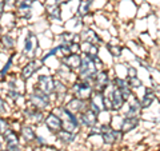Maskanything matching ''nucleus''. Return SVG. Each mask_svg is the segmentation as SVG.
I'll return each mask as SVG.
<instances>
[{
  "instance_id": "f257e3e1",
  "label": "nucleus",
  "mask_w": 160,
  "mask_h": 151,
  "mask_svg": "<svg viewBox=\"0 0 160 151\" xmlns=\"http://www.w3.org/2000/svg\"><path fill=\"white\" fill-rule=\"evenodd\" d=\"M20 56L24 60L40 58L43 54V49L40 48L39 35L32 31L31 28L24 27L23 28V40H22V48H20Z\"/></svg>"
},
{
  "instance_id": "f03ea898",
  "label": "nucleus",
  "mask_w": 160,
  "mask_h": 151,
  "mask_svg": "<svg viewBox=\"0 0 160 151\" xmlns=\"http://www.w3.org/2000/svg\"><path fill=\"white\" fill-rule=\"evenodd\" d=\"M26 102H27V106H31V107L38 108V110H42L44 112H49L55 106L51 96L47 95L46 92H43L42 90H39L38 87H35L33 84L31 87L27 88Z\"/></svg>"
},
{
  "instance_id": "7ed1b4c3",
  "label": "nucleus",
  "mask_w": 160,
  "mask_h": 151,
  "mask_svg": "<svg viewBox=\"0 0 160 151\" xmlns=\"http://www.w3.org/2000/svg\"><path fill=\"white\" fill-rule=\"evenodd\" d=\"M51 111H53L55 114H58L59 117L62 118V120H63V130H67V131L73 133V134H82L83 133L78 115L71 112L68 108H66V106L64 104L53 106V108L51 110Z\"/></svg>"
},
{
  "instance_id": "20e7f679",
  "label": "nucleus",
  "mask_w": 160,
  "mask_h": 151,
  "mask_svg": "<svg viewBox=\"0 0 160 151\" xmlns=\"http://www.w3.org/2000/svg\"><path fill=\"white\" fill-rule=\"evenodd\" d=\"M100 137L103 140V146L106 147H115L116 144H120L126 138L120 130L112 127L111 123H99Z\"/></svg>"
},
{
  "instance_id": "39448f33",
  "label": "nucleus",
  "mask_w": 160,
  "mask_h": 151,
  "mask_svg": "<svg viewBox=\"0 0 160 151\" xmlns=\"http://www.w3.org/2000/svg\"><path fill=\"white\" fill-rule=\"evenodd\" d=\"M43 67H44V64H43L40 58L29 59V60H26V62H23L20 64L18 75L24 83L28 84L29 82H32L35 79V76H36L40 71H42Z\"/></svg>"
},
{
  "instance_id": "423d86ee",
  "label": "nucleus",
  "mask_w": 160,
  "mask_h": 151,
  "mask_svg": "<svg viewBox=\"0 0 160 151\" xmlns=\"http://www.w3.org/2000/svg\"><path fill=\"white\" fill-rule=\"evenodd\" d=\"M53 83H55V75L47 67H43L42 71L32 80V84L35 87L42 90L43 92H46L49 96L53 95Z\"/></svg>"
},
{
  "instance_id": "0eeeda50",
  "label": "nucleus",
  "mask_w": 160,
  "mask_h": 151,
  "mask_svg": "<svg viewBox=\"0 0 160 151\" xmlns=\"http://www.w3.org/2000/svg\"><path fill=\"white\" fill-rule=\"evenodd\" d=\"M93 92H95L93 84L91 82H87V80H83V79H76L69 86V95L73 98L86 100V102H88V100L91 99Z\"/></svg>"
},
{
  "instance_id": "6e6552de",
  "label": "nucleus",
  "mask_w": 160,
  "mask_h": 151,
  "mask_svg": "<svg viewBox=\"0 0 160 151\" xmlns=\"http://www.w3.org/2000/svg\"><path fill=\"white\" fill-rule=\"evenodd\" d=\"M23 32V27L16 28L13 31H6L2 36H0V51L11 54L18 49V43H19V36Z\"/></svg>"
},
{
  "instance_id": "1a4fd4ad",
  "label": "nucleus",
  "mask_w": 160,
  "mask_h": 151,
  "mask_svg": "<svg viewBox=\"0 0 160 151\" xmlns=\"http://www.w3.org/2000/svg\"><path fill=\"white\" fill-rule=\"evenodd\" d=\"M96 72H98V70L93 64L92 55L82 54V63H80V67L76 71L78 79H83V80H87V82L92 83Z\"/></svg>"
},
{
  "instance_id": "9d476101",
  "label": "nucleus",
  "mask_w": 160,
  "mask_h": 151,
  "mask_svg": "<svg viewBox=\"0 0 160 151\" xmlns=\"http://www.w3.org/2000/svg\"><path fill=\"white\" fill-rule=\"evenodd\" d=\"M46 114L47 112L38 108H33L31 106H24L23 108H20V118H22L23 122L36 126V127H40L43 124Z\"/></svg>"
},
{
  "instance_id": "9b49d317",
  "label": "nucleus",
  "mask_w": 160,
  "mask_h": 151,
  "mask_svg": "<svg viewBox=\"0 0 160 151\" xmlns=\"http://www.w3.org/2000/svg\"><path fill=\"white\" fill-rule=\"evenodd\" d=\"M106 96L108 99V103H109V111L112 114H120L122 112V110L124 108V106H126V99L123 98L122 92H120V90L113 87L111 84V87H109L106 92Z\"/></svg>"
},
{
  "instance_id": "f8f14e48",
  "label": "nucleus",
  "mask_w": 160,
  "mask_h": 151,
  "mask_svg": "<svg viewBox=\"0 0 160 151\" xmlns=\"http://www.w3.org/2000/svg\"><path fill=\"white\" fill-rule=\"evenodd\" d=\"M112 78H113V72H112L111 67H107L104 70H100V71H98L96 75H95V78H93V82H92L95 91L106 92L107 90L111 87Z\"/></svg>"
},
{
  "instance_id": "ddd939ff",
  "label": "nucleus",
  "mask_w": 160,
  "mask_h": 151,
  "mask_svg": "<svg viewBox=\"0 0 160 151\" xmlns=\"http://www.w3.org/2000/svg\"><path fill=\"white\" fill-rule=\"evenodd\" d=\"M32 6H33V0H23V2L16 3L15 13H16L19 22L23 23V27H27L28 23H31L32 19L35 18Z\"/></svg>"
},
{
  "instance_id": "4468645a",
  "label": "nucleus",
  "mask_w": 160,
  "mask_h": 151,
  "mask_svg": "<svg viewBox=\"0 0 160 151\" xmlns=\"http://www.w3.org/2000/svg\"><path fill=\"white\" fill-rule=\"evenodd\" d=\"M116 12L123 23H131L136 18L138 7L133 4L132 0H122L116 3Z\"/></svg>"
},
{
  "instance_id": "2eb2a0df",
  "label": "nucleus",
  "mask_w": 160,
  "mask_h": 151,
  "mask_svg": "<svg viewBox=\"0 0 160 151\" xmlns=\"http://www.w3.org/2000/svg\"><path fill=\"white\" fill-rule=\"evenodd\" d=\"M19 135H20V139H22V144L24 147H32L38 137V127L23 122L22 127L19 130Z\"/></svg>"
},
{
  "instance_id": "dca6fc26",
  "label": "nucleus",
  "mask_w": 160,
  "mask_h": 151,
  "mask_svg": "<svg viewBox=\"0 0 160 151\" xmlns=\"http://www.w3.org/2000/svg\"><path fill=\"white\" fill-rule=\"evenodd\" d=\"M43 18L49 23V26H63L64 24L62 7L58 6V4L46 6V11H44Z\"/></svg>"
},
{
  "instance_id": "f3484780",
  "label": "nucleus",
  "mask_w": 160,
  "mask_h": 151,
  "mask_svg": "<svg viewBox=\"0 0 160 151\" xmlns=\"http://www.w3.org/2000/svg\"><path fill=\"white\" fill-rule=\"evenodd\" d=\"M126 46L124 43H120V38H111V40L104 44V49L109 54L112 60H116V62H120L123 59V51Z\"/></svg>"
},
{
  "instance_id": "a211bd4d",
  "label": "nucleus",
  "mask_w": 160,
  "mask_h": 151,
  "mask_svg": "<svg viewBox=\"0 0 160 151\" xmlns=\"http://www.w3.org/2000/svg\"><path fill=\"white\" fill-rule=\"evenodd\" d=\"M42 126L49 134L55 135L56 133H59L60 130H63V120L58 114H55L53 111H49L46 114V117H44V122Z\"/></svg>"
},
{
  "instance_id": "6ab92c4d",
  "label": "nucleus",
  "mask_w": 160,
  "mask_h": 151,
  "mask_svg": "<svg viewBox=\"0 0 160 151\" xmlns=\"http://www.w3.org/2000/svg\"><path fill=\"white\" fill-rule=\"evenodd\" d=\"M78 118H79V122H80V126H82L83 131L89 130V128H92L95 126L99 124V115L96 112H93L89 107H87L83 112H80L78 115Z\"/></svg>"
},
{
  "instance_id": "aec40b11",
  "label": "nucleus",
  "mask_w": 160,
  "mask_h": 151,
  "mask_svg": "<svg viewBox=\"0 0 160 151\" xmlns=\"http://www.w3.org/2000/svg\"><path fill=\"white\" fill-rule=\"evenodd\" d=\"M139 99H140V106H142L143 112L151 110L152 106L158 102V96H156V94H155L153 88L151 86H144L143 94L139 96Z\"/></svg>"
},
{
  "instance_id": "412c9836",
  "label": "nucleus",
  "mask_w": 160,
  "mask_h": 151,
  "mask_svg": "<svg viewBox=\"0 0 160 151\" xmlns=\"http://www.w3.org/2000/svg\"><path fill=\"white\" fill-rule=\"evenodd\" d=\"M120 114L123 117H142L143 110H142V106H140V99L136 94H133V96L126 103Z\"/></svg>"
},
{
  "instance_id": "4be33fe9",
  "label": "nucleus",
  "mask_w": 160,
  "mask_h": 151,
  "mask_svg": "<svg viewBox=\"0 0 160 151\" xmlns=\"http://www.w3.org/2000/svg\"><path fill=\"white\" fill-rule=\"evenodd\" d=\"M142 124V117H123L122 115V122H120L119 130L124 135L131 134L140 127Z\"/></svg>"
},
{
  "instance_id": "5701e85b",
  "label": "nucleus",
  "mask_w": 160,
  "mask_h": 151,
  "mask_svg": "<svg viewBox=\"0 0 160 151\" xmlns=\"http://www.w3.org/2000/svg\"><path fill=\"white\" fill-rule=\"evenodd\" d=\"M80 137V134H73L69 133L67 130H60L59 133H56L53 135L55 138V144H60L63 147H69V146H73L78 142V138Z\"/></svg>"
},
{
  "instance_id": "b1692460",
  "label": "nucleus",
  "mask_w": 160,
  "mask_h": 151,
  "mask_svg": "<svg viewBox=\"0 0 160 151\" xmlns=\"http://www.w3.org/2000/svg\"><path fill=\"white\" fill-rule=\"evenodd\" d=\"M88 107L91 108L93 112H96L98 115L102 114L103 111H107V108H106V94L95 91L92 94L91 99L88 100Z\"/></svg>"
},
{
  "instance_id": "393cba45",
  "label": "nucleus",
  "mask_w": 160,
  "mask_h": 151,
  "mask_svg": "<svg viewBox=\"0 0 160 151\" xmlns=\"http://www.w3.org/2000/svg\"><path fill=\"white\" fill-rule=\"evenodd\" d=\"M124 46H126V48H128L136 58H140V59H147L148 58V48L138 39H135V40L129 39Z\"/></svg>"
},
{
  "instance_id": "a878e982",
  "label": "nucleus",
  "mask_w": 160,
  "mask_h": 151,
  "mask_svg": "<svg viewBox=\"0 0 160 151\" xmlns=\"http://www.w3.org/2000/svg\"><path fill=\"white\" fill-rule=\"evenodd\" d=\"M0 23H2V26L4 27L6 31H13V29L22 27L19 26L20 22L15 12H4L2 18H0Z\"/></svg>"
},
{
  "instance_id": "bb28decb",
  "label": "nucleus",
  "mask_w": 160,
  "mask_h": 151,
  "mask_svg": "<svg viewBox=\"0 0 160 151\" xmlns=\"http://www.w3.org/2000/svg\"><path fill=\"white\" fill-rule=\"evenodd\" d=\"M80 63H82V54H71L68 56H64L60 59V66L71 70L73 72H76L79 70Z\"/></svg>"
},
{
  "instance_id": "cd10ccee",
  "label": "nucleus",
  "mask_w": 160,
  "mask_h": 151,
  "mask_svg": "<svg viewBox=\"0 0 160 151\" xmlns=\"http://www.w3.org/2000/svg\"><path fill=\"white\" fill-rule=\"evenodd\" d=\"M64 106H66V108H68L71 112L79 115L80 112H83L84 110L88 107V102L82 100V99H78V98H73V96L69 95V98L66 100Z\"/></svg>"
},
{
  "instance_id": "c85d7f7f",
  "label": "nucleus",
  "mask_w": 160,
  "mask_h": 151,
  "mask_svg": "<svg viewBox=\"0 0 160 151\" xmlns=\"http://www.w3.org/2000/svg\"><path fill=\"white\" fill-rule=\"evenodd\" d=\"M53 75H55V78L63 80V82L67 83L68 86H71L75 80L78 79L76 72H73V71H71V70H68V68L63 67V66H59L56 70H55Z\"/></svg>"
},
{
  "instance_id": "c756f323",
  "label": "nucleus",
  "mask_w": 160,
  "mask_h": 151,
  "mask_svg": "<svg viewBox=\"0 0 160 151\" xmlns=\"http://www.w3.org/2000/svg\"><path fill=\"white\" fill-rule=\"evenodd\" d=\"M64 29H67L69 32H73V34H78L80 32L82 29L84 28V23H83V19L73 15V16L68 18L64 20V24H63Z\"/></svg>"
},
{
  "instance_id": "7c9ffc66",
  "label": "nucleus",
  "mask_w": 160,
  "mask_h": 151,
  "mask_svg": "<svg viewBox=\"0 0 160 151\" xmlns=\"http://www.w3.org/2000/svg\"><path fill=\"white\" fill-rule=\"evenodd\" d=\"M4 140V147H15V146H22V139H20L19 131L12 128H8L6 133L3 134Z\"/></svg>"
},
{
  "instance_id": "2f4dec72",
  "label": "nucleus",
  "mask_w": 160,
  "mask_h": 151,
  "mask_svg": "<svg viewBox=\"0 0 160 151\" xmlns=\"http://www.w3.org/2000/svg\"><path fill=\"white\" fill-rule=\"evenodd\" d=\"M103 47H99L96 44H92L89 42H86V40H83L82 43H80V51L82 54H88V55H99L100 51H102Z\"/></svg>"
},
{
  "instance_id": "473e14b6",
  "label": "nucleus",
  "mask_w": 160,
  "mask_h": 151,
  "mask_svg": "<svg viewBox=\"0 0 160 151\" xmlns=\"http://www.w3.org/2000/svg\"><path fill=\"white\" fill-rule=\"evenodd\" d=\"M12 112H13V108L12 106L9 104L6 98L3 96V94L0 92V117H12Z\"/></svg>"
},
{
  "instance_id": "72a5a7b5",
  "label": "nucleus",
  "mask_w": 160,
  "mask_h": 151,
  "mask_svg": "<svg viewBox=\"0 0 160 151\" xmlns=\"http://www.w3.org/2000/svg\"><path fill=\"white\" fill-rule=\"evenodd\" d=\"M127 82H128V87L131 88L135 94H136L139 90L144 88V82H143V79L140 76H128Z\"/></svg>"
},
{
  "instance_id": "f704fd0d",
  "label": "nucleus",
  "mask_w": 160,
  "mask_h": 151,
  "mask_svg": "<svg viewBox=\"0 0 160 151\" xmlns=\"http://www.w3.org/2000/svg\"><path fill=\"white\" fill-rule=\"evenodd\" d=\"M73 32H69L67 29H63L62 32L55 35V43H72Z\"/></svg>"
},
{
  "instance_id": "c9c22d12",
  "label": "nucleus",
  "mask_w": 160,
  "mask_h": 151,
  "mask_svg": "<svg viewBox=\"0 0 160 151\" xmlns=\"http://www.w3.org/2000/svg\"><path fill=\"white\" fill-rule=\"evenodd\" d=\"M112 86L116 87L119 90H123L128 87V82H127V78H120V76H113L112 78Z\"/></svg>"
},
{
  "instance_id": "e433bc0d",
  "label": "nucleus",
  "mask_w": 160,
  "mask_h": 151,
  "mask_svg": "<svg viewBox=\"0 0 160 151\" xmlns=\"http://www.w3.org/2000/svg\"><path fill=\"white\" fill-rule=\"evenodd\" d=\"M8 128H11V117H0V135H3Z\"/></svg>"
},
{
  "instance_id": "4c0bfd02",
  "label": "nucleus",
  "mask_w": 160,
  "mask_h": 151,
  "mask_svg": "<svg viewBox=\"0 0 160 151\" xmlns=\"http://www.w3.org/2000/svg\"><path fill=\"white\" fill-rule=\"evenodd\" d=\"M92 60H93V64H95V67H96L98 71L107 68V64L104 63V60H103V58L100 56V55H92Z\"/></svg>"
},
{
  "instance_id": "58836bf2",
  "label": "nucleus",
  "mask_w": 160,
  "mask_h": 151,
  "mask_svg": "<svg viewBox=\"0 0 160 151\" xmlns=\"http://www.w3.org/2000/svg\"><path fill=\"white\" fill-rule=\"evenodd\" d=\"M0 151H26V147L22 144V146H15V147H4Z\"/></svg>"
},
{
  "instance_id": "ea45409f",
  "label": "nucleus",
  "mask_w": 160,
  "mask_h": 151,
  "mask_svg": "<svg viewBox=\"0 0 160 151\" xmlns=\"http://www.w3.org/2000/svg\"><path fill=\"white\" fill-rule=\"evenodd\" d=\"M40 151H63V150H60L56 144H53V143H52V144H48V146H46V147L42 148Z\"/></svg>"
},
{
  "instance_id": "a19ab883",
  "label": "nucleus",
  "mask_w": 160,
  "mask_h": 151,
  "mask_svg": "<svg viewBox=\"0 0 160 151\" xmlns=\"http://www.w3.org/2000/svg\"><path fill=\"white\" fill-rule=\"evenodd\" d=\"M72 2H75V0H56V4L58 6H68V4H71Z\"/></svg>"
},
{
  "instance_id": "79ce46f5",
  "label": "nucleus",
  "mask_w": 160,
  "mask_h": 151,
  "mask_svg": "<svg viewBox=\"0 0 160 151\" xmlns=\"http://www.w3.org/2000/svg\"><path fill=\"white\" fill-rule=\"evenodd\" d=\"M132 2H133V4H135V6H136V7H140V6H142V4L146 3L147 0H132Z\"/></svg>"
},
{
  "instance_id": "37998d69",
  "label": "nucleus",
  "mask_w": 160,
  "mask_h": 151,
  "mask_svg": "<svg viewBox=\"0 0 160 151\" xmlns=\"http://www.w3.org/2000/svg\"><path fill=\"white\" fill-rule=\"evenodd\" d=\"M4 148V140H3V135H0V150Z\"/></svg>"
},
{
  "instance_id": "c03bdc74",
  "label": "nucleus",
  "mask_w": 160,
  "mask_h": 151,
  "mask_svg": "<svg viewBox=\"0 0 160 151\" xmlns=\"http://www.w3.org/2000/svg\"><path fill=\"white\" fill-rule=\"evenodd\" d=\"M4 13V8H3V3L0 2V18H2V15Z\"/></svg>"
},
{
  "instance_id": "a18cd8bd",
  "label": "nucleus",
  "mask_w": 160,
  "mask_h": 151,
  "mask_svg": "<svg viewBox=\"0 0 160 151\" xmlns=\"http://www.w3.org/2000/svg\"><path fill=\"white\" fill-rule=\"evenodd\" d=\"M4 32H6V29H4V27L2 26V23H0V36H2V35H3Z\"/></svg>"
},
{
  "instance_id": "49530a36",
  "label": "nucleus",
  "mask_w": 160,
  "mask_h": 151,
  "mask_svg": "<svg viewBox=\"0 0 160 151\" xmlns=\"http://www.w3.org/2000/svg\"><path fill=\"white\" fill-rule=\"evenodd\" d=\"M11 2H15V0H2V3H11Z\"/></svg>"
},
{
  "instance_id": "de8ad7c7",
  "label": "nucleus",
  "mask_w": 160,
  "mask_h": 151,
  "mask_svg": "<svg viewBox=\"0 0 160 151\" xmlns=\"http://www.w3.org/2000/svg\"><path fill=\"white\" fill-rule=\"evenodd\" d=\"M26 151H31V147H26Z\"/></svg>"
},
{
  "instance_id": "09e8293b",
  "label": "nucleus",
  "mask_w": 160,
  "mask_h": 151,
  "mask_svg": "<svg viewBox=\"0 0 160 151\" xmlns=\"http://www.w3.org/2000/svg\"><path fill=\"white\" fill-rule=\"evenodd\" d=\"M15 2H16V3H19V2H23V0H15Z\"/></svg>"
}]
</instances>
